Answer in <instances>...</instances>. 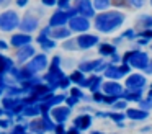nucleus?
Segmentation results:
<instances>
[{"instance_id": "f257e3e1", "label": "nucleus", "mask_w": 152, "mask_h": 134, "mask_svg": "<svg viewBox=\"0 0 152 134\" xmlns=\"http://www.w3.org/2000/svg\"><path fill=\"white\" fill-rule=\"evenodd\" d=\"M124 21V15L119 12H105L95 18V28L103 33H111L118 26L123 25Z\"/></svg>"}, {"instance_id": "f03ea898", "label": "nucleus", "mask_w": 152, "mask_h": 134, "mask_svg": "<svg viewBox=\"0 0 152 134\" xmlns=\"http://www.w3.org/2000/svg\"><path fill=\"white\" fill-rule=\"evenodd\" d=\"M123 62L132 65L136 69H144L149 64V56L141 51H128L123 56Z\"/></svg>"}, {"instance_id": "7ed1b4c3", "label": "nucleus", "mask_w": 152, "mask_h": 134, "mask_svg": "<svg viewBox=\"0 0 152 134\" xmlns=\"http://www.w3.org/2000/svg\"><path fill=\"white\" fill-rule=\"evenodd\" d=\"M59 64H61V57H59V56H56V57L53 59V64H51L49 72H48V74L44 75V80H46L48 83H49V87H51V88L59 87L61 78L64 77L62 70L59 69Z\"/></svg>"}, {"instance_id": "20e7f679", "label": "nucleus", "mask_w": 152, "mask_h": 134, "mask_svg": "<svg viewBox=\"0 0 152 134\" xmlns=\"http://www.w3.org/2000/svg\"><path fill=\"white\" fill-rule=\"evenodd\" d=\"M18 15L15 12H12V10H8V12L2 13L0 15V29H4V31H12V29H15L18 26Z\"/></svg>"}, {"instance_id": "39448f33", "label": "nucleus", "mask_w": 152, "mask_h": 134, "mask_svg": "<svg viewBox=\"0 0 152 134\" xmlns=\"http://www.w3.org/2000/svg\"><path fill=\"white\" fill-rule=\"evenodd\" d=\"M128 72H129V64H124V62H123V65H106L105 67V75L111 80H118Z\"/></svg>"}, {"instance_id": "423d86ee", "label": "nucleus", "mask_w": 152, "mask_h": 134, "mask_svg": "<svg viewBox=\"0 0 152 134\" xmlns=\"http://www.w3.org/2000/svg\"><path fill=\"white\" fill-rule=\"evenodd\" d=\"M77 13V8L75 10H67V12H62V10H61V12H56L53 15V18L49 20V25L51 26H54V28H56V26H62L64 23H67L69 21V18L70 16H74Z\"/></svg>"}, {"instance_id": "0eeeda50", "label": "nucleus", "mask_w": 152, "mask_h": 134, "mask_svg": "<svg viewBox=\"0 0 152 134\" xmlns=\"http://www.w3.org/2000/svg\"><path fill=\"white\" fill-rule=\"evenodd\" d=\"M69 26H70L72 31H87L88 26H90V23H88V18H85V16L74 15V16L69 18Z\"/></svg>"}, {"instance_id": "6e6552de", "label": "nucleus", "mask_w": 152, "mask_h": 134, "mask_svg": "<svg viewBox=\"0 0 152 134\" xmlns=\"http://www.w3.org/2000/svg\"><path fill=\"white\" fill-rule=\"evenodd\" d=\"M75 42L79 44L80 49H88V48H93L95 44H98V36H95V34H80Z\"/></svg>"}, {"instance_id": "1a4fd4ad", "label": "nucleus", "mask_w": 152, "mask_h": 134, "mask_svg": "<svg viewBox=\"0 0 152 134\" xmlns=\"http://www.w3.org/2000/svg\"><path fill=\"white\" fill-rule=\"evenodd\" d=\"M46 65H48L46 54H38V56H34V57L31 59V62L28 64V69L34 74V72H38V70H43Z\"/></svg>"}, {"instance_id": "9d476101", "label": "nucleus", "mask_w": 152, "mask_h": 134, "mask_svg": "<svg viewBox=\"0 0 152 134\" xmlns=\"http://www.w3.org/2000/svg\"><path fill=\"white\" fill-rule=\"evenodd\" d=\"M70 114V108L69 106H57L54 110H51V118H53L56 123H64V121L69 118Z\"/></svg>"}, {"instance_id": "9b49d317", "label": "nucleus", "mask_w": 152, "mask_h": 134, "mask_svg": "<svg viewBox=\"0 0 152 134\" xmlns=\"http://www.w3.org/2000/svg\"><path fill=\"white\" fill-rule=\"evenodd\" d=\"M106 67V64L102 61V59H98V61H88V62H82V64L79 65V70L82 72H98V70H103V69Z\"/></svg>"}, {"instance_id": "f8f14e48", "label": "nucleus", "mask_w": 152, "mask_h": 134, "mask_svg": "<svg viewBox=\"0 0 152 134\" xmlns=\"http://www.w3.org/2000/svg\"><path fill=\"white\" fill-rule=\"evenodd\" d=\"M145 85V78L139 74H132L126 78V87L132 88V90H142Z\"/></svg>"}, {"instance_id": "ddd939ff", "label": "nucleus", "mask_w": 152, "mask_h": 134, "mask_svg": "<svg viewBox=\"0 0 152 134\" xmlns=\"http://www.w3.org/2000/svg\"><path fill=\"white\" fill-rule=\"evenodd\" d=\"M77 12L85 18H92L95 15V8H93V3L90 0H80L77 5Z\"/></svg>"}, {"instance_id": "4468645a", "label": "nucleus", "mask_w": 152, "mask_h": 134, "mask_svg": "<svg viewBox=\"0 0 152 134\" xmlns=\"http://www.w3.org/2000/svg\"><path fill=\"white\" fill-rule=\"evenodd\" d=\"M34 56V49L31 44H25V46H20L18 48V54H17V59H18V64H23L26 62L28 59Z\"/></svg>"}, {"instance_id": "2eb2a0df", "label": "nucleus", "mask_w": 152, "mask_h": 134, "mask_svg": "<svg viewBox=\"0 0 152 134\" xmlns=\"http://www.w3.org/2000/svg\"><path fill=\"white\" fill-rule=\"evenodd\" d=\"M8 72H10V74L13 75V77L17 78L18 82L28 80V78H31V77H33V72H31L28 67H26V69H13V67H12Z\"/></svg>"}, {"instance_id": "dca6fc26", "label": "nucleus", "mask_w": 152, "mask_h": 134, "mask_svg": "<svg viewBox=\"0 0 152 134\" xmlns=\"http://www.w3.org/2000/svg\"><path fill=\"white\" fill-rule=\"evenodd\" d=\"M20 28L23 29V31H34V29L38 28V18H34V16L31 15H26L23 18V21L20 23Z\"/></svg>"}, {"instance_id": "f3484780", "label": "nucleus", "mask_w": 152, "mask_h": 134, "mask_svg": "<svg viewBox=\"0 0 152 134\" xmlns=\"http://www.w3.org/2000/svg\"><path fill=\"white\" fill-rule=\"evenodd\" d=\"M30 42H31V36L28 34V33H18V34L12 36V46H15V48L30 44Z\"/></svg>"}, {"instance_id": "a211bd4d", "label": "nucleus", "mask_w": 152, "mask_h": 134, "mask_svg": "<svg viewBox=\"0 0 152 134\" xmlns=\"http://www.w3.org/2000/svg\"><path fill=\"white\" fill-rule=\"evenodd\" d=\"M103 92H105L106 95H121L123 93V87L118 83V82L111 80V82L103 83Z\"/></svg>"}, {"instance_id": "6ab92c4d", "label": "nucleus", "mask_w": 152, "mask_h": 134, "mask_svg": "<svg viewBox=\"0 0 152 134\" xmlns=\"http://www.w3.org/2000/svg\"><path fill=\"white\" fill-rule=\"evenodd\" d=\"M90 124H92V116H90V114H80V116H77L75 119H74V126H77L80 131L88 129Z\"/></svg>"}, {"instance_id": "aec40b11", "label": "nucleus", "mask_w": 152, "mask_h": 134, "mask_svg": "<svg viewBox=\"0 0 152 134\" xmlns=\"http://www.w3.org/2000/svg\"><path fill=\"white\" fill-rule=\"evenodd\" d=\"M100 85H102V77H98V75H92L90 78H85V80L80 83V87H88L92 92H96L100 88Z\"/></svg>"}, {"instance_id": "412c9836", "label": "nucleus", "mask_w": 152, "mask_h": 134, "mask_svg": "<svg viewBox=\"0 0 152 134\" xmlns=\"http://www.w3.org/2000/svg\"><path fill=\"white\" fill-rule=\"evenodd\" d=\"M48 34H49V28L43 29V33L38 36V41H39V44L43 49H53L54 46H56V42H54L53 39H48Z\"/></svg>"}, {"instance_id": "4be33fe9", "label": "nucleus", "mask_w": 152, "mask_h": 134, "mask_svg": "<svg viewBox=\"0 0 152 134\" xmlns=\"http://www.w3.org/2000/svg\"><path fill=\"white\" fill-rule=\"evenodd\" d=\"M21 113L25 114V116H38V114H41V105L38 103H28L26 106L23 108V111Z\"/></svg>"}, {"instance_id": "5701e85b", "label": "nucleus", "mask_w": 152, "mask_h": 134, "mask_svg": "<svg viewBox=\"0 0 152 134\" xmlns=\"http://www.w3.org/2000/svg\"><path fill=\"white\" fill-rule=\"evenodd\" d=\"M121 97L124 98V100H128V101H139V100H141V97H142V93H141V90H132V88H128L126 92H123V93H121Z\"/></svg>"}, {"instance_id": "b1692460", "label": "nucleus", "mask_w": 152, "mask_h": 134, "mask_svg": "<svg viewBox=\"0 0 152 134\" xmlns=\"http://www.w3.org/2000/svg\"><path fill=\"white\" fill-rule=\"evenodd\" d=\"M126 116L131 118V119H145L147 118V111L145 110H136V108H129L128 111H126Z\"/></svg>"}, {"instance_id": "393cba45", "label": "nucleus", "mask_w": 152, "mask_h": 134, "mask_svg": "<svg viewBox=\"0 0 152 134\" xmlns=\"http://www.w3.org/2000/svg\"><path fill=\"white\" fill-rule=\"evenodd\" d=\"M70 33H72L70 29H66V28H62V26H56V29H54V31H51V29H49V34L53 36V38H56V39L69 38Z\"/></svg>"}, {"instance_id": "a878e982", "label": "nucleus", "mask_w": 152, "mask_h": 134, "mask_svg": "<svg viewBox=\"0 0 152 134\" xmlns=\"http://www.w3.org/2000/svg\"><path fill=\"white\" fill-rule=\"evenodd\" d=\"M12 67H13L12 59H8V57H5V56L0 54V74H7Z\"/></svg>"}, {"instance_id": "bb28decb", "label": "nucleus", "mask_w": 152, "mask_h": 134, "mask_svg": "<svg viewBox=\"0 0 152 134\" xmlns=\"http://www.w3.org/2000/svg\"><path fill=\"white\" fill-rule=\"evenodd\" d=\"M30 129L33 131V133H46V124H44L43 119H34L33 123L30 124Z\"/></svg>"}, {"instance_id": "cd10ccee", "label": "nucleus", "mask_w": 152, "mask_h": 134, "mask_svg": "<svg viewBox=\"0 0 152 134\" xmlns=\"http://www.w3.org/2000/svg\"><path fill=\"white\" fill-rule=\"evenodd\" d=\"M98 51H100V54H102V56H111L113 52H116V48L113 44H106V42H105V44H100Z\"/></svg>"}, {"instance_id": "c85d7f7f", "label": "nucleus", "mask_w": 152, "mask_h": 134, "mask_svg": "<svg viewBox=\"0 0 152 134\" xmlns=\"http://www.w3.org/2000/svg\"><path fill=\"white\" fill-rule=\"evenodd\" d=\"M69 78H70V82H75V83H79V85L82 83L83 80H85V77H83V72H82V70H75Z\"/></svg>"}, {"instance_id": "c756f323", "label": "nucleus", "mask_w": 152, "mask_h": 134, "mask_svg": "<svg viewBox=\"0 0 152 134\" xmlns=\"http://www.w3.org/2000/svg\"><path fill=\"white\" fill-rule=\"evenodd\" d=\"M110 7V0H93V8L96 10H106Z\"/></svg>"}, {"instance_id": "7c9ffc66", "label": "nucleus", "mask_w": 152, "mask_h": 134, "mask_svg": "<svg viewBox=\"0 0 152 134\" xmlns=\"http://www.w3.org/2000/svg\"><path fill=\"white\" fill-rule=\"evenodd\" d=\"M106 118H111L113 121H116V123L119 124V126H123V119H124V114L123 113H106Z\"/></svg>"}, {"instance_id": "2f4dec72", "label": "nucleus", "mask_w": 152, "mask_h": 134, "mask_svg": "<svg viewBox=\"0 0 152 134\" xmlns=\"http://www.w3.org/2000/svg\"><path fill=\"white\" fill-rule=\"evenodd\" d=\"M118 98H121V95H103V103H108V105H113Z\"/></svg>"}, {"instance_id": "473e14b6", "label": "nucleus", "mask_w": 152, "mask_h": 134, "mask_svg": "<svg viewBox=\"0 0 152 134\" xmlns=\"http://www.w3.org/2000/svg\"><path fill=\"white\" fill-rule=\"evenodd\" d=\"M139 26H145V28H149V26H152V16H141V20H139Z\"/></svg>"}, {"instance_id": "72a5a7b5", "label": "nucleus", "mask_w": 152, "mask_h": 134, "mask_svg": "<svg viewBox=\"0 0 152 134\" xmlns=\"http://www.w3.org/2000/svg\"><path fill=\"white\" fill-rule=\"evenodd\" d=\"M139 103H141V110H151L152 108V98L149 97L147 100H139Z\"/></svg>"}, {"instance_id": "f704fd0d", "label": "nucleus", "mask_w": 152, "mask_h": 134, "mask_svg": "<svg viewBox=\"0 0 152 134\" xmlns=\"http://www.w3.org/2000/svg\"><path fill=\"white\" fill-rule=\"evenodd\" d=\"M69 83H70V78L64 75V77L61 78V82H59V87L61 88H67V87H69Z\"/></svg>"}, {"instance_id": "c9c22d12", "label": "nucleus", "mask_w": 152, "mask_h": 134, "mask_svg": "<svg viewBox=\"0 0 152 134\" xmlns=\"http://www.w3.org/2000/svg\"><path fill=\"white\" fill-rule=\"evenodd\" d=\"M70 95H72V97H75L77 100H80V98H85V97H83V93L79 90V88H72V90H70Z\"/></svg>"}, {"instance_id": "e433bc0d", "label": "nucleus", "mask_w": 152, "mask_h": 134, "mask_svg": "<svg viewBox=\"0 0 152 134\" xmlns=\"http://www.w3.org/2000/svg\"><path fill=\"white\" fill-rule=\"evenodd\" d=\"M137 36H141V38H145V39H151V38H152V29H144V31H141Z\"/></svg>"}, {"instance_id": "4c0bfd02", "label": "nucleus", "mask_w": 152, "mask_h": 134, "mask_svg": "<svg viewBox=\"0 0 152 134\" xmlns=\"http://www.w3.org/2000/svg\"><path fill=\"white\" fill-rule=\"evenodd\" d=\"M113 3H115L116 7H129L131 5L129 0H113Z\"/></svg>"}, {"instance_id": "58836bf2", "label": "nucleus", "mask_w": 152, "mask_h": 134, "mask_svg": "<svg viewBox=\"0 0 152 134\" xmlns=\"http://www.w3.org/2000/svg\"><path fill=\"white\" fill-rule=\"evenodd\" d=\"M113 106L118 108V110H123V108H126V101H124V100H123V101H118V100H116L115 103H113Z\"/></svg>"}, {"instance_id": "ea45409f", "label": "nucleus", "mask_w": 152, "mask_h": 134, "mask_svg": "<svg viewBox=\"0 0 152 134\" xmlns=\"http://www.w3.org/2000/svg\"><path fill=\"white\" fill-rule=\"evenodd\" d=\"M12 133H26V126H15L13 129H12Z\"/></svg>"}, {"instance_id": "a19ab883", "label": "nucleus", "mask_w": 152, "mask_h": 134, "mask_svg": "<svg viewBox=\"0 0 152 134\" xmlns=\"http://www.w3.org/2000/svg\"><path fill=\"white\" fill-rule=\"evenodd\" d=\"M134 36H136V33L132 31V29H128V31L123 33V38H129V39H132Z\"/></svg>"}, {"instance_id": "79ce46f5", "label": "nucleus", "mask_w": 152, "mask_h": 134, "mask_svg": "<svg viewBox=\"0 0 152 134\" xmlns=\"http://www.w3.org/2000/svg\"><path fill=\"white\" fill-rule=\"evenodd\" d=\"M93 100H95V101H98V103H102L103 95H102V93H98V90H96V92H93Z\"/></svg>"}, {"instance_id": "37998d69", "label": "nucleus", "mask_w": 152, "mask_h": 134, "mask_svg": "<svg viewBox=\"0 0 152 134\" xmlns=\"http://www.w3.org/2000/svg\"><path fill=\"white\" fill-rule=\"evenodd\" d=\"M64 101H67V105H69V106H74V105H75V103H77V101H79V100H77L75 97H70V98H66V100H64Z\"/></svg>"}, {"instance_id": "c03bdc74", "label": "nucleus", "mask_w": 152, "mask_h": 134, "mask_svg": "<svg viewBox=\"0 0 152 134\" xmlns=\"http://www.w3.org/2000/svg\"><path fill=\"white\" fill-rule=\"evenodd\" d=\"M10 123H12V121L8 119V118H7V119H0V127H5V129H7V127L10 126Z\"/></svg>"}, {"instance_id": "a18cd8bd", "label": "nucleus", "mask_w": 152, "mask_h": 134, "mask_svg": "<svg viewBox=\"0 0 152 134\" xmlns=\"http://www.w3.org/2000/svg\"><path fill=\"white\" fill-rule=\"evenodd\" d=\"M74 44H75L74 41H67V42H64V49H74V48H75Z\"/></svg>"}, {"instance_id": "49530a36", "label": "nucleus", "mask_w": 152, "mask_h": 134, "mask_svg": "<svg viewBox=\"0 0 152 134\" xmlns=\"http://www.w3.org/2000/svg\"><path fill=\"white\" fill-rule=\"evenodd\" d=\"M54 131H56V133H64V126H62V123H57V126H54Z\"/></svg>"}, {"instance_id": "de8ad7c7", "label": "nucleus", "mask_w": 152, "mask_h": 134, "mask_svg": "<svg viewBox=\"0 0 152 134\" xmlns=\"http://www.w3.org/2000/svg\"><path fill=\"white\" fill-rule=\"evenodd\" d=\"M43 3L48 7H53V5H56V0H43Z\"/></svg>"}, {"instance_id": "09e8293b", "label": "nucleus", "mask_w": 152, "mask_h": 134, "mask_svg": "<svg viewBox=\"0 0 152 134\" xmlns=\"http://www.w3.org/2000/svg\"><path fill=\"white\" fill-rule=\"evenodd\" d=\"M67 3H69V0H59V2H57V5H59V7H62V8H66V7H67Z\"/></svg>"}, {"instance_id": "8fccbe9b", "label": "nucleus", "mask_w": 152, "mask_h": 134, "mask_svg": "<svg viewBox=\"0 0 152 134\" xmlns=\"http://www.w3.org/2000/svg\"><path fill=\"white\" fill-rule=\"evenodd\" d=\"M129 3H131V5H134V7H141L142 5V0H131Z\"/></svg>"}, {"instance_id": "3c124183", "label": "nucleus", "mask_w": 152, "mask_h": 134, "mask_svg": "<svg viewBox=\"0 0 152 134\" xmlns=\"http://www.w3.org/2000/svg\"><path fill=\"white\" fill-rule=\"evenodd\" d=\"M28 3V0H17V5L18 7H25Z\"/></svg>"}, {"instance_id": "603ef678", "label": "nucleus", "mask_w": 152, "mask_h": 134, "mask_svg": "<svg viewBox=\"0 0 152 134\" xmlns=\"http://www.w3.org/2000/svg\"><path fill=\"white\" fill-rule=\"evenodd\" d=\"M0 49H7V42L5 41H0Z\"/></svg>"}, {"instance_id": "864d4df0", "label": "nucleus", "mask_w": 152, "mask_h": 134, "mask_svg": "<svg viewBox=\"0 0 152 134\" xmlns=\"http://www.w3.org/2000/svg\"><path fill=\"white\" fill-rule=\"evenodd\" d=\"M149 97H151V98H152V88H151V92H149Z\"/></svg>"}, {"instance_id": "5fc2aeb1", "label": "nucleus", "mask_w": 152, "mask_h": 134, "mask_svg": "<svg viewBox=\"0 0 152 134\" xmlns=\"http://www.w3.org/2000/svg\"><path fill=\"white\" fill-rule=\"evenodd\" d=\"M2 113H4V110H0V116H2Z\"/></svg>"}, {"instance_id": "6e6d98bb", "label": "nucleus", "mask_w": 152, "mask_h": 134, "mask_svg": "<svg viewBox=\"0 0 152 134\" xmlns=\"http://www.w3.org/2000/svg\"><path fill=\"white\" fill-rule=\"evenodd\" d=\"M4 2H7V0H0V3H4Z\"/></svg>"}, {"instance_id": "4d7b16f0", "label": "nucleus", "mask_w": 152, "mask_h": 134, "mask_svg": "<svg viewBox=\"0 0 152 134\" xmlns=\"http://www.w3.org/2000/svg\"><path fill=\"white\" fill-rule=\"evenodd\" d=\"M151 5H152V0H151Z\"/></svg>"}]
</instances>
